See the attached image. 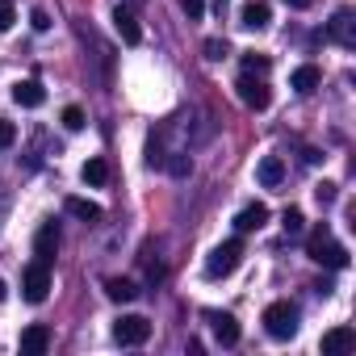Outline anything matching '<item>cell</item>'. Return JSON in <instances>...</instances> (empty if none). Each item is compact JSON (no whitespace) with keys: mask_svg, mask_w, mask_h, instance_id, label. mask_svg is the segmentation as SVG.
Listing matches in <instances>:
<instances>
[{"mask_svg":"<svg viewBox=\"0 0 356 356\" xmlns=\"http://www.w3.org/2000/svg\"><path fill=\"white\" fill-rule=\"evenodd\" d=\"M306 256H310L314 264H323V268H343V264H348V248L335 243L327 227H314V231H310V239H306Z\"/></svg>","mask_w":356,"mask_h":356,"instance_id":"6da1fadb","label":"cell"},{"mask_svg":"<svg viewBox=\"0 0 356 356\" xmlns=\"http://www.w3.org/2000/svg\"><path fill=\"white\" fill-rule=\"evenodd\" d=\"M298 327H302V310H298L293 302H273V306L264 310V331H268L273 339H293Z\"/></svg>","mask_w":356,"mask_h":356,"instance_id":"7a4b0ae2","label":"cell"},{"mask_svg":"<svg viewBox=\"0 0 356 356\" xmlns=\"http://www.w3.org/2000/svg\"><path fill=\"white\" fill-rule=\"evenodd\" d=\"M239 264H243V239H227V243H218V248L210 252V260H206V277H210V281L231 277Z\"/></svg>","mask_w":356,"mask_h":356,"instance_id":"3957f363","label":"cell"},{"mask_svg":"<svg viewBox=\"0 0 356 356\" xmlns=\"http://www.w3.org/2000/svg\"><path fill=\"white\" fill-rule=\"evenodd\" d=\"M47 293H51V264L34 260V264L22 273V298L38 306V302H47Z\"/></svg>","mask_w":356,"mask_h":356,"instance_id":"277c9868","label":"cell"},{"mask_svg":"<svg viewBox=\"0 0 356 356\" xmlns=\"http://www.w3.org/2000/svg\"><path fill=\"white\" fill-rule=\"evenodd\" d=\"M113 339H118L122 348H138V343L151 339V323H147L143 314H122V318L113 323Z\"/></svg>","mask_w":356,"mask_h":356,"instance_id":"5b68a950","label":"cell"},{"mask_svg":"<svg viewBox=\"0 0 356 356\" xmlns=\"http://www.w3.org/2000/svg\"><path fill=\"white\" fill-rule=\"evenodd\" d=\"M235 92H239V101H243L248 109H256V113L273 105V92H268V84H264V80H256L252 72H243V76H239V84H235Z\"/></svg>","mask_w":356,"mask_h":356,"instance_id":"8992f818","label":"cell"},{"mask_svg":"<svg viewBox=\"0 0 356 356\" xmlns=\"http://www.w3.org/2000/svg\"><path fill=\"white\" fill-rule=\"evenodd\" d=\"M113 30L122 34L126 47H138V42H143V26H138V17H134L130 5H118V9H113Z\"/></svg>","mask_w":356,"mask_h":356,"instance_id":"52a82bcc","label":"cell"},{"mask_svg":"<svg viewBox=\"0 0 356 356\" xmlns=\"http://www.w3.org/2000/svg\"><path fill=\"white\" fill-rule=\"evenodd\" d=\"M327 34H331L343 51H356V22H352V9H339V13L327 22Z\"/></svg>","mask_w":356,"mask_h":356,"instance_id":"ba28073f","label":"cell"},{"mask_svg":"<svg viewBox=\"0 0 356 356\" xmlns=\"http://www.w3.org/2000/svg\"><path fill=\"white\" fill-rule=\"evenodd\" d=\"M206 318H210L214 339H218L222 348H235V343H239V323H235V314H227V310H206Z\"/></svg>","mask_w":356,"mask_h":356,"instance_id":"9c48e42d","label":"cell"},{"mask_svg":"<svg viewBox=\"0 0 356 356\" xmlns=\"http://www.w3.org/2000/svg\"><path fill=\"white\" fill-rule=\"evenodd\" d=\"M55 252H59V222H42V227H38V235H34V260L51 264V260H55Z\"/></svg>","mask_w":356,"mask_h":356,"instance_id":"30bf717a","label":"cell"},{"mask_svg":"<svg viewBox=\"0 0 356 356\" xmlns=\"http://www.w3.org/2000/svg\"><path fill=\"white\" fill-rule=\"evenodd\" d=\"M264 222H268V206H264V202H252V206H243V210L235 214V231H239V235L260 231Z\"/></svg>","mask_w":356,"mask_h":356,"instance_id":"8fae6325","label":"cell"},{"mask_svg":"<svg viewBox=\"0 0 356 356\" xmlns=\"http://www.w3.org/2000/svg\"><path fill=\"white\" fill-rule=\"evenodd\" d=\"M268 22H273V9L264 5V0H248L243 13H239V26L243 30H268Z\"/></svg>","mask_w":356,"mask_h":356,"instance_id":"7c38bea8","label":"cell"},{"mask_svg":"<svg viewBox=\"0 0 356 356\" xmlns=\"http://www.w3.org/2000/svg\"><path fill=\"white\" fill-rule=\"evenodd\" d=\"M318 84H323V72H318L314 63H302V67H298V72L289 76V88H293L298 97H310V92H314Z\"/></svg>","mask_w":356,"mask_h":356,"instance_id":"4fadbf2b","label":"cell"},{"mask_svg":"<svg viewBox=\"0 0 356 356\" xmlns=\"http://www.w3.org/2000/svg\"><path fill=\"white\" fill-rule=\"evenodd\" d=\"M47 348H51V331L42 323H34V327L22 331V356H42Z\"/></svg>","mask_w":356,"mask_h":356,"instance_id":"5bb4252c","label":"cell"},{"mask_svg":"<svg viewBox=\"0 0 356 356\" xmlns=\"http://www.w3.org/2000/svg\"><path fill=\"white\" fill-rule=\"evenodd\" d=\"M256 181H260L264 189H277V185L285 181V163H281L277 155H264V159H260V168H256Z\"/></svg>","mask_w":356,"mask_h":356,"instance_id":"9a60e30c","label":"cell"},{"mask_svg":"<svg viewBox=\"0 0 356 356\" xmlns=\"http://www.w3.org/2000/svg\"><path fill=\"white\" fill-rule=\"evenodd\" d=\"M13 101L26 105V109H38V105L47 101V92H42L38 80H17V84H13Z\"/></svg>","mask_w":356,"mask_h":356,"instance_id":"2e32d148","label":"cell"},{"mask_svg":"<svg viewBox=\"0 0 356 356\" xmlns=\"http://www.w3.org/2000/svg\"><path fill=\"white\" fill-rule=\"evenodd\" d=\"M105 298H109V302H134V298H138V285H134L130 277H109V281H105Z\"/></svg>","mask_w":356,"mask_h":356,"instance_id":"e0dca14e","label":"cell"},{"mask_svg":"<svg viewBox=\"0 0 356 356\" xmlns=\"http://www.w3.org/2000/svg\"><path fill=\"white\" fill-rule=\"evenodd\" d=\"M348 348H356V331L352 327H331L323 335V352H348Z\"/></svg>","mask_w":356,"mask_h":356,"instance_id":"ac0fdd59","label":"cell"},{"mask_svg":"<svg viewBox=\"0 0 356 356\" xmlns=\"http://www.w3.org/2000/svg\"><path fill=\"white\" fill-rule=\"evenodd\" d=\"M80 176H84V185H92V189H101L105 181H109V163L101 159V155H92L84 168H80Z\"/></svg>","mask_w":356,"mask_h":356,"instance_id":"d6986e66","label":"cell"},{"mask_svg":"<svg viewBox=\"0 0 356 356\" xmlns=\"http://www.w3.org/2000/svg\"><path fill=\"white\" fill-rule=\"evenodd\" d=\"M67 214L80 218V222H101V206L88 202V197H67Z\"/></svg>","mask_w":356,"mask_h":356,"instance_id":"ffe728a7","label":"cell"},{"mask_svg":"<svg viewBox=\"0 0 356 356\" xmlns=\"http://www.w3.org/2000/svg\"><path fill=\"white\" fill-rule=\"evenodd\" d=\"M163 168L172 176H189L193 172V159H189V151H172V155H163Z\"/></svg>","mask_w":356,"mask_h":356,"instance_id":"44dd1931","label":"cell"},{"mask_svg":"<svg viewBox=\"0 0 356 356\" xmlns=\"http://www.w3.org/2000/svg\"><path fill=\"white\" fill-rule=\"evenodd\" d=\"M281 227H285V235H302V231H306V218H302V210H298V206H289V210L281 214Z\"/></svg>","mask_w":356,"mask_h":356,"instance_id":"7402d4cb","label":"cell"},{"mask_svg":"<svg viewBox=\"0 0 356 356\" xmlns=\"http://www.w3.org/2000/svg\"><path fill=\"white\" fill-rule=\"evenodd\" d=\"M243 72L264 76V72H268V55H243Z\"/></svg>","mask_w":356,"mask_h":356,"instance_id":"603a6c76","label":"cell"},{"mask_svg":"<svg viewBox=\"0 0 356 356\" xmlns=\"http://www.w3.org/2000/svg\"><path fill=\"white\" fill-rule=\"evenodd\" d=\"M63 126H67V130H84V109H80V105H67V109H63Z\"/></svg>","mask_w":356,"mask_h":356,"instance_id":"cb8c5ba5","label":"cell"},{"mask_svg":"<svg viewBox=\"0 0 356 356\" xmlns=\"http://www.w3.org/2000/svg\"><path fill=\"white\" fill-rule=\"evenodd\" d=\"M17 143V126L13 122H5V118H0V151H9Z\"/></svg>","mask_w":356,"mask_h":356,"instance_id":"d4e9b609","label":"cell"},{"mask_svg":"<svg viewBox=\"0 0 356 356\" xmlns=\"http://www.w3.org/2000/svg\"><path fill=\"white\" fill-rule=\"evenodd\" d=\"M314 197H318V206H335V197H339V193H335V185H331V181H323V185H314Z\"/></svg>","mask_w":356,"mask_h":356,"instance_id":"484cf974","label":"cell"},{"mask_svg":"<svg viewBox=\"0 0 356 356\" xmlns=\"http://www.w3.org/2000/svg\"><path fill=\"white\" fill-rule=\"evenodd\" d=\"M13 22H17V9H13V0H0V34H5Z\"/></svg>","mask_w":356,"mask_h":356,"instance_id":"4316f807","label":"cell"},{"mask_svg":"<svg viewBox=\"0 0 356 356\" xmlns=\"http://www.w3.org/2000/svg\"><path fill=\"white\" fill-rule=\"evenodd\" d=\"M181 9L189 13V22H202V13H206V0H181Z\"/></svg>","mask_w":356,"mask_h":356,"instance_id":"83f0119b","label":"cell"},{"mask_svg":"<svg viewBox=\"0 0 356 356\" xmlns=\"http://www.w3.org/2000/svg\"><path fill=\"white\" fill-rule=\"evenodd\" d=\"M30 26H34L38 34H47V30H51V17H47V9H34V13H30Z\"/></svg>","mask_w":356,"mask_h":356,"instance_id":"f1b7e54d","label":"cell"},{"mask_svg":"<svg viewBox=\"0 0 356 356\" xmlns=\"http://www.w3.org/2000/svg\"><path fill=\"white\" fill-rule=\"evenodd\" d=\"M227 51H231V47H227V42H218V38H210V42H206V59H227Z\"/></svg>","mask_w":356,"mask_h":356,"instance_id":"f546056e","label":"cell"},{"mask_svg":"<svg viewBox=\"0 0 356 356\" xmlns=\"http://www.w3.org/2000/svg\"><path fill=\"white\" fill-rule=\"evenodd\" d=\"M5 214H9V189L0 185V222H5Z\"/></svg>","mask_w":356,"mask_h":356,"instance_id":"4dcf8cb0","label":"cell"},{"mask_svg":"<svg viewBox=\"0 0 356 356\" xmlns=\"http://www.w3.org/2000/svg\"><path fill=\"white\" fill-rule=\"evenodd\" d=\"M285 5H289V9H310L314 0H285Z\"/></svg>","mask_w":356,"mask_h":356,"instance_id":"1f68e13d","label":"cell"},{"mask_svg":"<svg viewBox=\"0 0 356 356\" xmlns=\"http://www.w3.org/2000/svg\"><path fill=\"white\" fill-rule=\"evenodd\" d=\"M5 293H9V289H5V281H0V302H5Z\"/></svg>","mask_w":356,"mask_h":356,"instance_id":"d6a6232c","label":"cell"},{"mask_svg":"<svg viewBox=\"0 0 356 356\" xmlns=\"http://www.w3.org/2000/svg\"><path fill=\"white\" fill-rule=\"evenodd\" d=\"M222 5H227V0H218V9H222Z\"/></svg>","mask_w":356,"mask_h":356,"instance_id":"836d02e7","label":"cell"}]
</instances>
